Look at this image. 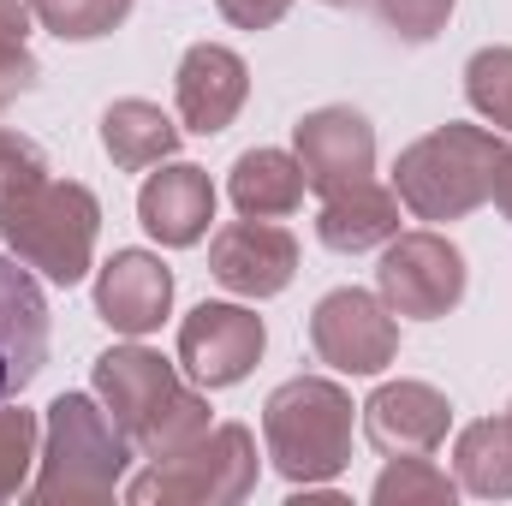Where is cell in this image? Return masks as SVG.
<instances>
[{
    "label": "cell",
    "instance_id": "11",
    "mask_svg": "<svg viewBox=\"0 0 512 506\" xmlns=\"http://www.w3.org/2000/svg\"><path fill=\"white\" fill-rule=\"evenodd\" d=\"M209 274L239 298H274L298 274V245H292L286 227L245 215V221H227L209 239Z\"/></svg>",
    "mask_w": 512,
    "mask_h": 506
},
{
    "label": "cell",
    "instance_id": "17",
    "mask_svg": "<svg viewBox=\"0 0 512 506\" xmlns=\"http://www.w3.org/2000/svg\"><path fill=\"white\" fill-rule=\"evenodd\" d=\"M316 233L322 245L340 256L376 251L399 233V191L387 185H358V191H340V197H322V215H316Z\"/></svg>",
    "mask_w": 512,
    "mask_h": 506
},
{
    "label": "cell",
    "instance_id": "9",
    "mask_svg": "<svg viewBox=\"0 0 512 506\" xmlns=\"http://www.w3.org/2000/svg\"><path fill=\"white\" fill-rule=\"evenodd\" d=\"M304 185L316 197H340L376 179V126L358 108H316L292 126Z\"/></svg>",
    "mask_w": 512,
    "mask_h": 506
},
{
    "label": "cell",
    "instance_id": "13",
    "mask_svg": "<svg viewBox=\"0 0 512 506\" xmlns=\"http://www.w3.org/2000/svg\"><path fill=\"white\" fill-rule=\"evenodd\" d=\"M453 429V405L447 393H435L429 381H387L364 399V435L370 447L399 459V453H435Z\"/></svg>",
    "mask_w": 512,
    "mask_h": 506
},
{
    "label": "cell",
    "instance_id": "28",
    "mask_svg": "<svg viewBox=\"0 0 512 506\" xmlns=\"http://www.w3.org/2000/svg\"><path fill=\"white\" fill-rule=\"evenodd\" d=\"M286 6L292 0H221V18L239 24V30H268V24L286 18Z\"/></svg>",
    "mask_w": 512,
    "mask_h": 506
},
{
    "label": "cell",
    "instance_id": "29",
    "mask_svg": "<svg viewBox=\"0 0 512 506\" xmlns=\"http://www.w3.org/2000/svg\"><path fill=\"white\" fill-rule=\"evenodd\" d=\"M489 197H495V209L512 221V149H501V161H495V185H489Z\"/></svg>",
    "mask_w": 512,
    "mask_h": 506
},
{
    "label": "cell",
    "instance_id": "8",
    "mask_svg": "<svg viewBox=\"0 0 512 506\" xmlns=\"http://www.w3.org/2000/svg\"><path fill=\"white\" fill-rule=\"evenodd\" d=\"M310 346L340 376H382L399 352V322L376 292L340 286L310 310Z\"/></svg>",
    "mask_w": 512,
    "mask_h": 506
},
{
    "label": "cell",
    "instance_id": "6",
    "mask_svg": "<svg viewBox=\"0 0 512 506\" xmlns=\"http://www.w3.org/2000/svg\"><path fill=\"white\" fill-rule=\"evenodd\" d=\"M256 489V441L245 423H221L191 447L155 459L126 495L137 506H233Z\"/></svg>",
    "mask_w": 512,
    "mask_h": 506
},
{
    "label": "cell",
    "instance_id": "27",
    "mask_svg": "<svg viewBox=\"0 0 512 506\" xmlns=\"http://www.w3.org/2000/svg\"><path fill=\"white\" fill-rule=\"evenodd\" d=\"M36 179H48V155H42L30 137L0 131V197H6V191H24V185H36Z\"/></svg>",
    "mask_w": 512,
    "mask_h": 506
},
{
    "label": "cell",
    "instance_id": "18",
    "mask_svg": "<svg viewBox=\"0 0 512 506\" xmlns=\"http://www.w3.org/2000/svg\"><path fill=\"white\" fill-rule=\"evenodd\" d=\"M227 197H233V209L251 215V221H286V215L304 203V167H298V155H286V149H245V155L233 161Z\"/></svg>",
    "mask_w": 512,
    "mask_h": 506
},
{
    "label": "cell",
    "instance_id": "26",
    "mask_svg": "<svg viewBox=\"0 0 512 506\" xmlns=\"http://www.w3.org/2000/svg\"><path fill=\"white\" fill-rule=\"evenodd\" d=\"M376 6H382V24L399 42H429V36L447 30L459 0H376Z\"/></svg>",
    "mask_w": 512,
    "mask_h": 506
},
{
    "label": "cell",
    "instance_id": "7",
    "mask_svg": "<svg viewBox=\"0 0 512 506\" xmlns=\"http://www.w3.org/2000/svg\"><path fill=\"white\" fill-rule=\"evenodd\" d=\"M376 286H382V304L393 316L435 322L465 298V256L441 233H393L382 268H376Z\"/></svg>",
    "mask_w": 512,
    "mask_h": 506
},
{
    "label": "cell",
    "instance_id": "10",
    "mask_svg": "<svg viewBox=\"0 0 512 506\" xmlns=\"http://www.w3.org/2000/svg\"><path fill=\"white\" fill-rule=\"evenodd\" d=\"M268 346L262 316H251L245 304H197L179 322V364L197 387H233L256 370Z\"/></svg>",
    "mask_w": 512,
    "mask_h": 506
},
{
    "label": "cell",
    "instance_id": "23",
    "mask_svg": "<svg viewBox=\"0 0 512 506\" xmlns=\"http://www.w3.org/2000/svg\"><path fill=\"white\" fill-rule=\"evenodd\" d=\"M30 0H0V108H12L24 90H36V54H30Z\"/></svg>",
    "mask_w": 512,
    "mask_h": 506
},
{
    "label": "cell",
    "instance_id": "2",
    "mask_svg": "<svg viewBox=\"0 0 512 506\" xmlns=\"http://www.w3.org/2000/svg\"><path fill=\"white\" fill-rule=\"evenodd\" d=\"M36 465L42 471L30 483V501L96 506V501H114V489H120V477L131 465V441L126 429L108 417V405H96L90 393H60L48 405Z\"/></svg>",
    "mask_w": 512,
    "mask_h": 506
},
{
    "label": "cell",
    "instance_id": "12",
    "mask_svg": "<svg viewBox=\"0 0 512 506\" xmlns=\"http://www.w3.org/2000/svg\"><path fill=\"white\" fill-rule=\"evenodd\" d=\"M48 364V298L24 262L0 256V405Z\"/></svg>",
    "mask_w": 512,
    "mask_h": 506
},
{
    "label": "cell",
    "instance_id": "31",
    "mask_svg": "<svg viewBox=\"0 0 512 506\" xmlns=\"http://www.w3.org/2000/svg\"><path fill=\"white\" fill-rule=\"evenodd\" d=\"M507 417H512V405H507Z\"/></svg>",
    "mask_w": 512,
    "mask_h": 506
},
{
    "label": "cell",
    "instance_id": "14",
    "mask_svg": "<svg viewBox=\"0 0 512 506\" xmlns=\"http://www.w3.org/2000/svg\"><path fill=\"white\" fill-rule=\"evenodd\" d=\"M173 96H179V120L197 137H215L239 120L245 96H251V66L221 48V42H197L185 60H179V78H173Z\"/></svg>",
    "mask_w": 512,
    "mask_h": 506
},
{
    "label": "cell",
    "instance_id": "21",
    "mask_svg": "<svg viewBox=\"0 0 512 506\" xmlns=\"http://www.w3.org/2000/svg\"><path fill=\"white\" fill-rule=\"evenodd\" d=\"M370 495H376V506H453L459 483L429 453H399L382 477H376Z\"/></svg>",
    "mask_w": 512,
    "mask_h": 506
},
{
    "label": "cell",
    "instance_id": "30",
    "mask_svg": "<svg viewBox=\"0 0 512 506\" xmlns=\"http://www.w3.org/2000/svg\"><path fill=\"white\" fill-rule=\"evenodd\" d=\"M322 6H358V0H322Z\"/></svg>",
    "mask_w": 512,
    "mask_h": 506
},
{
    "label": "cell",
    "instance_id": "24",
    "mask_svg": "<svg viewBox=\"0 0 512 506\" xmlns=\"http://www.w3.org/2000/svg\"><path fill=\"white\" fill-rule=\"evenodd\" d=\"M465 96L489 126L512 131V48H477L465 66Z\"/></svg>",
    "mask_w": 512,
    "mask_h": 506
},
{
    "label": "cell",
    "instance_id": "5",
    "mask_svg": "<svg viewBox=\"0 0 512 506\" xmlns=\"http://www.w3.org/2000/svg\"><path fill=\"white\" fill-rule=\"evenodd\" d=\"M501 149L507 143L483 126H435L411 149H399L393 191L417 221H465L471 209L489 203Z\"/></svg>",
    "mask_w": 512,
    "mask_h": 506
},
{
    "label": "cell",
    "instance_id": "19",
    "mask_svg": "<svg viewBox=\"0 0 512 506\" xmlns=\"http://www.w3.org/2000/svg\"><path fill=\"white\" fill-rule=\"evenodd\" d=\"M102 149H108V161L120 167V173H143V167H161V161H173V149H179V126L155 108V102H114L108 114H102Z\"/></svg>",
    "mask_w": 512,
    "mask_h": 506
},
{
    "label": "cell",
    "instance_id": "3",
    "mask_svg": "<svg viewBox=\"0 0 512 506\" xmlns=\"http://www.w3.org/2000/svg\"><path fill=\"white\" fill-rule=\"evenodd\" d=\"M96 233H102V203L78 179H36L0 197V239L24 268L48 274L54 286H78L90 274Z\"/></svg>",
    "mask_w": 512,
    "mask_h": 506
},
{
    "label": "cell",
    "instance_id": "20",
    "mask_svg": "<svg viewBox=\"0 0 512 506\" xmlns=\"http://www.w3.org/2000/svg\"><path fill=\"white\" fill-rule=\"evenodd\" d=\"M453 471H459V489H471L483 501H507L512 495V417L465 423L459 441H453Z\"/></svg>",
    "mask_w": 512,
    "mask_h": 506
},
{
    "label": "cell",
    "instance_id": "16",
    "mask_svg": "<svg viewBox=\"0 0 512 506\" xmlns=\"http://www.w3.org/2000/svg\"><path fill=\"white\" fill-rule=\"evenodd\" d=\"M173 310V274L167 262L149 251H120L102 274H96V316L114 334H155Z\"/></svg>",
    "mask_w": 512,
    "mask_h": 506
},
{
    "label": "cell",
    "instance_id": "15",
    "mask_svg": "<svg viewBox=\"0 0 512 506\" xmlns=\"http://www.w3.org/2000/svg\"><path fill=\"white\" fill-rule=\"evenodd\" d=\"M137 221H143V233L161 239L167 251L197 245V239L209 233V221H215V185H209V173L191 167V161H167L161 173L143 179V191H137Z\"/></svg>",
    "mask_w": 512,
    "mask_h": 506
},
{
    "label": "cell",
    "instance_id": "4",
    "mask_svg": "<svg viewBox=\"0 0 512 506\" xmlns=\"http://www.w3.org/2000/svg\"><path fill=\"white\" fill-rule=\"evenodd\" d=\"M262 441H268V459L286 483H298V489L334 483L352 465V399H346V387L322 376L280 381L262 405Z\"/></svg>",
    "mask_w": 512,
    "mask_h": 506
},
{
    "label": "cell",
    "instance_id": "22",
    "mask_svg": "<svg viewBox=\"0 0 512 506\" xmlns=\"http://www.w3.org/2000/svg\"><path fill=\"white\" fill-rule=\"evenodd\" d=\"M36 24L54 30L60 42H96L131 18V0H30Z\"/></svg>",
    "mask_w": 512,
    "mask_h": 506
},
{
    "label": "cell",
    "instance_id": "1",
    "mask_svg": "<svg viewBox=\"0 0 512 506\" xmlns=\"http://www.w3.org/2000/svg\"><path fill=\"white\" fill-rule=\"evenodd\" d=\"M96 399L108 405V417L126 429V441L143 459H167V453L191 447L197 435H209V399L191 393L179 370L149 346L102 352L96 358Z\"/></svg>",
    "mask_w": 512,
    "mask_h": 506
},
{
    "label": "cell",
    "instance_id": "25",
    "mask_svg": "<svg viewBox=\"0 0 512 506\" xmlns=\"http://www.w3.org/2000/svg\"><path fill=\"white\" fill-rule=\"evenodd\" d=\"M36 441H42L36 411L0 405V501L24 495V477H30V465H36Z\"/></svg>",
    "mask_w": 512,
    "mask_h": 506
}]
</instances>
